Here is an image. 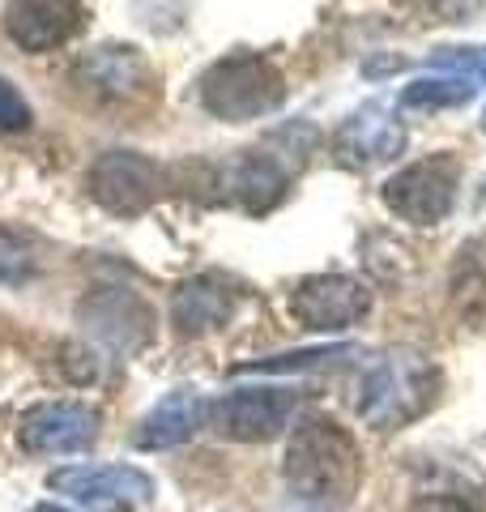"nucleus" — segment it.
<instances>
[{"instance_id": "f8f14e48", "label": "nucleus", "mask_w": 486, "mask_h": 512, "mask_svg": "<svg viewBox=\"0 0 486 512\" xmlns=\"http://www.w3.org/2000/svg\"><path fill=\"white\" fill-rule=\"evenodd\" d=\"M337 158L354 171H367V167H380L388 158H397L405 146V128L401 120H393L384 107H363L337 128Z\"/></svg>"}, {"instance_id": "39448f33", "label": "nucleus", "mask_w": 486, "mask_h": 512, "mask_svg": "<svg viewBox=\"0 0 486 512\" xmlns=\"http://www.w3.org/2000/svg\"><path fill=\"white\" fill-rule=\"evenodd\" d=\"M47 487L90 512H133L154 495V478L133 466H73L56 470Z\"/></svg>"}, {"instance_id": "9b49d317", "label": "nucleus", "mask_w": 486, "mask_h": 512, "mask_svg": "<svg viewBox=\"0 0 486 512\" xmlns=\"http://www.w3.org/2000/svg\"><path fill=\"white\" fill-rule=\"evenodd\" d=\"M81 320H86V329L94 338L116 346V350L145 346L150 325H154L150 308H145L133 291H120V286H103V291H94L90 299H81Z\"/></svg>"}, {"instance_id": "f3484780", "label": "nucleus", "mask_w": 486, "mask_h": 512, "mask_svg": "<svg viewBox=\"0 0 486 512\" xmlns=\"http://www.w3.org/2000/svg\"><path fill=\"white\" fill-rule=\"evenodd\" d=\"M474 77H461V73H444V77H418L401 90V103L405 107H461L474 99Z\"/></svg>"}, {"instance_id": "6ab92c4d", "label": "nucleus", "mask_w": 486, "mask_h": 512, "mask_svg": "<svg viewBox=\"0 0 486 512\" xmlns=\"http://www.w3.org/2000/svg\"><path fill=\"white\" fill-rule=\"evenodd\" d=\"M26 124H30L26 99L0 77V133H18V128H26Z\"/></svg>"}, {"instance_id": "dca6fc26", "label": "nucleus", "mask_w": 486, "mask_h": 512, "mask_svg": "<svg viewBox=\"0 0 486 512\" xmlns=\"http://www.w3.org/2000/svg\"><path fill=\"white\" fill-rule=\"evenodd\" d=\"M81 77L86 86H94L99 94H133L145 82V60L137 56V47H99L81 60Z\"/></svg>"}, {"instance_id": "a211bd4d", "label": "nucleus", "mask_w": 486, "mask_h": 512, "mask_svg": "<svg viewBox=\"0 0 486 512\" xmlns=\"http://www.w3.org/2000/svg\"><path fill=\"white\" fill-rule=\"evenodd\" d=\"M354 355L350 346H337V350H303V355H282V359H261L252 367H261V372H295V367H316L324 359H346Z\"/></svg>"}, {"instance_id": "412c9836", "label": "nucleus", "mask_w": 486, "mask_h": 512, "mask_svg": "<svg viewBox=\"0 0 486 512\" xmlns=\"http://www.w3.org/2000/svg\"><path fill=\"white\" fill-rule=\"evenodd\" d=\"M35 512H69V508H56V504H39Z\"/></svg>"}, {"instance_id": "f257e3e1", "label": "nucleus", "mask_w": 486, "mask_h": 512, "mask_svg": "<svg viewBox=\"0 0 486 512\" xmlns=\"http://www.w3.org/2000/svg\"><path fill=\"white\" fill-rule=\"evenodd\" d=\"M286 483L303 504L342 508L363 483V453L333 419H303L286 444Z\"/></svg>"}, {"instance_id": "20e7f679", "label": "nucleus", "mask_w": 486, "mask_h": 512, "mask_svg": "<svg viewBox=\"0 0 486 512\" xmlns=\"http://www.w3.org/2000/svg\"><path fill=\"white\" fill-rule=\"evenodd\" d=\"M457 184H461L457 158L452 154H431V158H423V163L401 167L393 180L384 184V205L401 222L435 227V222L448 218L452 201H457Z\"/></svg>"}, {"instance_id": "f03ea898", "label": "nucleus", "mask_w": 486, "mask_h": 512, "mask_svg": "<svg viewBox=\"0 0 486 512\" xmlns=\"http://www.w3.org/2000/svg\"><path fill=\"white\" fill-rule=\"evenodd\" d=\"M440 389V372L414 350H393L367 367L359 389V419L376 431H397L427 414Z\"/></svg>"}, {"instance_id": "4468645a", "label": "nucleus", "mask_w": 486, "mask_h": 512, "mask_svg": "<svg viewBox=\"0 0 486 512\" xmlns=\"http://www.w3.org/2000/svg\"><path fill=\"white\" fill-rule=\"evenodd\" d=\"M209 419V402L201 393L180 389V393H167L162 402L145 414L141 427H137V444L141 448H175L192 440V431L205 427Z\"/></svg>"}, {"instance_id": "7ed1b4c3", "label": "nucleus", "mask_w": 486, "mask_h": 512, "mask_svg": "<svg viewBox=\"0 0 486 512\" xmlns=\"http://www.w3.org/2000/svg\"><path fill=\"white\" fill-rule=\"evenodd\" d=\"M286 99V77L265 56L239 52L218 64H209L201 77V103L209 116L226 124H248L278 111Z\"/></svg>"}, {"instance_id": "6e6552de", "label": "nucleus", "mask_w": 486, "mask_h": 512, "mask_svg": "<svg viewBox=\"0 0 486 512\" xmlns=\"http://www.w3.org/2000/svg\"><path fill=\"white\" fill-rule=\"evenodd\" d=\"M90 197L111 214L133 218L158 197V167L137 150H107L90 167Z\"/></svg>"}, {"instance_id": "9d476101", "label": "nucleus", "mask_w": 486, "mask_h": 512, "mask_svg": "<svg viewBox=\"0 0 486 512\" xmlns=\"http://www.w3.org/2000/svg\"><path fill=\"white\" fill-rule=\"evenodd\" d=\"M18 440L26 453L56 457V453H77L94 440V410L77 402H43L22 414Z\"/></svg>"}, {"instance_id": "1a4fd4ad", "label": "nucleus", "mask_w": 486, "mask_h": 512, "mask_svg": "<svg viewBox=\"0 0 486 512\" xmlns=\"http://www.w3.org/2000/svg\"><path fill=\"white\" fill-rule=\"evenodd\" d=\"M81 0H9L5 5V35L22 52H52L69 43L81 26Z\"/></svg>"}, {"instance_id": "ddd939ff", "label": "nucleus", "mask_w": 486, "mask_h": 512, "mask_svg": "<svg viewBox=\"0 0 486 512\" xmlns=\"http://www.w3.org/2000/svg\"><path fill=\"white\" fill-rule=\"evenodd\" d=\"M286 180H290V163H286V158H278L273 150H248L231 167V175H226V188H231V197L243 205V210L265 214L269 205L282 201Z\"/></svg>"}, {"instance_id": "0eeeda50", "label": "nucleus", "mask_w": 486, "mask_h": 512, "mask_svg": "<svg viewBox=\"0 0 486 512\" xmlns=\"http://www.w3.org/2000/svg\"><path fill=\"white\" fill-rule=\"evenodd\" d=\"M371 308V295L363 282H354L346 274H312L290 291V312L303 329L316 333H337L359 325Z\"/></svg>"}, {"instance_id": "aec40b11", "label": "nucleus", "mask_w": 486, "mask_h": 512, "mask_svg": "<svg viewBox=\"0 0 486 512\" xmlns=\"http://www.w3.org/2000/svg\"><path fill=\"white\" fill-rule=\"evenodd\" d=\"M405 512H478V508L461 500V495H423V500H414Z\"/></svg>"}, {"instance_id": "2eb2a0df", "label": "nucleus", "mask_w": 486, "mask_h": 512, "mask_svg": "<svg viewBox=\"0 0 486 512\" xmlns=\"http://www.w3.org/2000/svg\"><path fill=\"white\" fill-rule=\"evenodd\" d=\"M231 308H235V295L218 278H192L171 295V325L197 338V333L226 325Z\"/></svg>"}, {"instance_id": "423d86ee", "label": "nucleus", "mask_w": 486, "mask_h": 512, "mask_svg": "<svg viewBox=\"0 0 486 512\" xmlns=\"http://www.w3.org/2000/svg\"><path fill=\"white\" fill-rule=\"evenodd\" d=\"M295 410H299V393H290V389H239L209 406V423L226 440L256 444V440L282 436L290 419H295Z\"/></svg>"}]
</instances>
